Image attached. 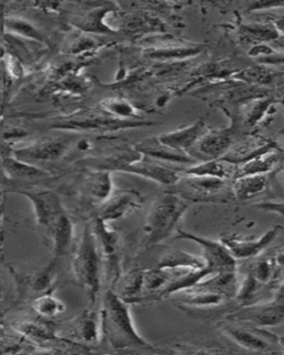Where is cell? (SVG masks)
<instances>
[{"label": "cell", "mask_w": 284, "mask_h": 355, "mask_svg": "<svg viewBox=\"0 0 284 355\" xmlns=\"http://www.w3.org/2000/svg\"><path fill=\"white\" fill-rule=\"evenodd\" d=\"M100 322L101 330L114 349L121 351L150 347L136 331L128 302L114 291L105 294Z\"/></svg>", "instance_id": "obj_1"}, {"label": "cell", "mask_w": 284, "mask_h": 355, "mask_svg": "<svg viewBox=\"0 0 284 355\" xmlns=\"http://www.w3.org/2000/svg\"><path fill=\"white\" fill-rule=\"evenodd\" d=\"M189 202L176 193H168L154 201L149 211L145 222V232L148 234L149 243L157 244L163 241L176 230L177 225L181 220Z\"/></svg>", "instance_id": "obj_2"}, {"label": "cell", "mask_w": 284, "mask_h": 355, "mask_svg": "<svg viewBox=\"0 0 284 355\" xmlns=\"http://www.w3.org/2000/svg\"><path fill=\"white\" fill-rule=\"evenodd\" d=\"M73 272L85 291L95 302L100 290V254L98 250L95 232L89 227L85 229L73 262Z\"/></svg>", "instance_id": "obj_3"}, {"label": "cell", "mask_w": 284, "mask_h": 355, "mask_svg": "<svg viewBox=\"0 0 284 355\" xmlns=\"http://www.w3.org/2000/svg\"><path fill=\"white\" fill-rule=\"evenodd\" d=\"M221 331L239 347L256 352H267L271 351L273 345L280 344V338L273 336L272 333L260 330L259 327L254 325L245 327L243 323L239 322L223 323Z\"/></svg>", "instance_id": "obj_4"}, {"label": "cell", "mask_w": 284, "mask_h": 355, "mask_svg": "<svg viewBox=\"0 0 284 355\" xmlns=\"http://www.w3.org/2000/svg\"><path fill=\"white\" fill-rule=\"evenodd\" d=\"M228 319L256 327H276L284 323V302L274 299L272 302L245 305L242 310L229 316Z\"/></svg>", "instance_id": "obj_5"}, {"label": "cell", "mask_w": 284, "mask_h": 355, "mask_svg": "<svg viewBox=\"0 0 284 355\" xmlns=\"http://www.w3.org/2000/svg\"><path fill=\"white\" fill-rule=\"evenodd\" d=\"M19 193L30 200L37 223L48 236L53 230V225H56L62 214H66L58 194L49 190L19 191Z\"/></svg>", "instance_id": "obj_6"}, {"label": "cell", "mask_w": 284, "mask_h": 355, "mask_svg": "<svg viewBox=\"0 0 284 355\" xmlns=\"http://www.w3.org/2000/svg\"><path fill=\"white\" fill-rule=\"evenodd\" d=\"M178 236L177 238L186 239L190 241L198 243L204 249V260L206 261V268L212 272L226 271V270H236V259L229 252L222 242H217L211 239L204 236H195L193 233H188L177 227Z\"/></svg>", "instance_id": "obj_7"}, {"label": "cell", "mask_w": 284, "mask_h": 355, "mask_svg": "<svg viewBox=\"0 0 284 355\" xmlns=\"http://www.w3.org/2000/svg\"><path fill=\"white\" fill-rule=\"evenodd\" d=\"M278 232V227H273L259 239H254V240L249 239L248 240V239L228 236V238L223 239L222 243L236 260L252 258L254 255L259 254L262 250H265L276 239Z\"/></svg>", "instance_id": "obj_8"}, {"label": "cell", "mask_w": 284, "mask_h": 355, "mask_svg": "<svg viewBox=\"0 0 284 355\" xmlns=\"http://www.w3.org/2000/svg\"><path fill=\"white\" fill-rule=\"evenodd\" d=\"M204 129H206V122L200 119L188 127L162 135L158 139L168 148L182 153L197 144L201 137L204 136Z\"/></svg>", "instance_id": "obj_9"}, {"label": "cell", "mask_w": 284, "mask_h": 355, "mask_svg": "<svg viewBox=\"0 0 284 355\" xmlns=\"http://www.w3.org/2000/svg\"><path fill=\"white\" fill-rule=\"evenodd\" d=\"M232 144V132L230 129H213L204 133L197 142V149L206 160L221 159Z\"/></svg>", "instance_id": "obj_10"}, {"label": "cell", "mask_w": 284, "mask_h": 355, "mask_svg": "<svg viewBox=\"0 0 284 355\" xmlns=\"http://www.w3.org/2000/svg\"><path fill=\"white\" fill-rule=\"evenodd\" d=\"M67 150V144L62 140H46L28 144L15 151L16 158L20 160L53 161L57 160Z\"/></svg>", "instance_id": "obj_11"}, {"label": "cell", "mask_w": 284, "mask_h": 355, "mask_svg": "<svg viewBox=\"0 0 284 355\" xmlns=\"http://www.w3.org/2000/svg\"><path fill=\"white\" fill-rule=\"evenodd\" d=\"M224 181L217 178L197 177V175H187L184 180H179L182 183L184 191L180 194H184L186 199L204 200L206 198L215 197V194L221 191L224 187ZM184 199V200H186Z\"/></svg>", "instance_id": "obj_12"}, {"label": "cell", "mask_w": 284, "mask_h": 355, "mask_svg": "<svg viewBox=\"0 0 284 355\" xmlns=\"http://www.w3.org/2000/svg\"><path fill=\"white\" fill-rule=\"evenodd\" d=\"M123 171L148 178L151 180L157 181L166 186H175L180 180V177L175 170L154 164V162H145L143 160L131 162Z\"/></svg>", "instance_id": "obj_13"}, {"label": "cell", "mask_w": 284, "mask_h": 355, "mask_svg": "<svg viewBox=\"0 0 284 355\" xmlns=\"http://www.w3.org/2000/svg\"><path fill=\"white\" fill-rule=\"evenodd\" d=\"M278 160V153L271 146H267L265 149L245 160L241 164H237V171L234 177L242 175H265L273 169Z\"/></svg>", "instance_id": "obj_14"}, {"label": "cell", "mask_w": 284, "mask_h": 355, "mask_svg": "<svg viewBox=\"0 0 284 355\" xmlns=\"http://www.w3.org/2000/svg\"><path fill=\"white\" fill-rule=\"evenodd\" d=\"M236 171H237V164L221 158L215 159V160H204V162L186 170L184 175L217 178L221 180H226L228 178L236 175Z\"/></svg>", "instance_id": "obj_15"}, {"label": "cell", "mask_w": 284, "mask_h": 355, "mask_svg": "<svg viewBox=\"0 0 284 355\" xmlns=\"http://www.w3.org/2000/svg\"><path fill=\"white\" fill-rule=\"evenodd\" d=\"M3 175L10 179L17 180H35L51 177V172L40 169L38 166H33L27 161L17 158H6L1 161Z\"/></svg>", "instance_id": "obj_16"}, {"label": "cell", "mask_w": 284, "mask_h": 355, "mask_svg": "<svg viewBox=\"0 0 284 355\" xmlns=\"http://www.w3.org/2000/svg\"><path fill=\"white\" fill-rule=\"evenodd\" d=\"M136 150L141 155H147L150 158L173 161V162H184V164L193 162V159L188 157L187 155L168 148L165 144H162L158 138L147 139L145 141L138 144Z\"/></svg>", "instance_id": "obj_17"}, {"label": "cell", "mask_w": 284, "mask_h": 355, "mask_svg": "<svg viewBox=\"0 0 284 355\" xmlns=\"http://www.w3.org/2000/svg\"><path fill=\"white\" fill-rule=\"evenodd\" d=\"M158 268L168 271L175 269L198 270L204 269L206 264L204 258H198L180 250H170L160 258Z\"/></svg>", "instance_id": "obj_18"}, {"label": "cell", "mask_w": 284, "mask_h": 355, "mask_svg": "<svg viewBox=\"0 0 284 355\" xmlns=\"http://www.w3.org/2000/svg\"><path fill=\"white\" fill-rule=\"evenodd\" d=\"M48 236H51L53 241L55 258H60L69 251L71 239H73V223L67 214H62L56 225H53V230Z\"/></svg>", "instance_id": "obj_19"}, {"label": "cell", "mask_w": 284, "mask_h": 355, "mask_svg": "<svg viewBox=\"0 0 284 355\" xmlns=\"http://www.w3.org/2000/svg\"><path fill=\"white\" fill-rule=\"evenodd\" d=\"M240 39L245 44H251L252 47L258 44L276 42L280 38V33L274 25H245L240 28Z\"/></svg>", "instance_id": "obj_20"}, {"label": "cell", "mask_w": 284, "mask_h": 355, "mask_svg": "<svg viewBox=\"0 0 284 355\" xmlns=\"http://www.w3.org/2000/svg\"><path fill=\"white\" fill-rule=\"evenodd\" d=\"M267 186V177L265 175H242L236 178L233 193L238 199L249 200L265 191Z\"/></svg>", "instance_id": "obj_21"}, {"label": "cell", "mask_w": 284, "mask_h": 355, "mask_svg": "<svg viewBox=\"0 0 284 355\" xmlns=\"http://www.w3.org/2000/svg\"><path fill=\"white\" fill-rule=\"evenodd\" d=\"M88 190L90 196L98 201H105L112 196V180L110 172L99 170L88 178Z\"/></svg>", "instance_id": "obj_22"}, {"label": "cell", "mask_w": 284, "mask_h": 355, "mask_svg": "<svg viewBox=\"0 0 284 355\" xmlns=\"http://www.w3.org/2000/svg\"><path fill=\"white\" fill-rule=\"evenodd\" d=\"M184 303L193 306H215L223 302L226 297L215 292L206 291L202 288H191L181 291Z\"/></svg>", "instance_id": "obj_23"}, {"label": "cell", "mask_w": 284, "mask_h": 355, "mask_svg": "<svg viewBox=\"0 0 284 355\" xmlns=\"http://www.w3.org/2000/svg\"><path fill=\"white\" fill-rule=\"evenodd\" d=\"M136 203L138 202L134 200V196L132 194L125 193L118 196L117 198L112 200V202L106 205V208L103 209L100 219L103 221L118 219L127 214L132 207H136Z\"/></svg>", "instance_id": "obj_24"}, {"label": "cell", "mask_w": 284, "mask_h": 355, "mask_svg": "<svg viewBox=\"0 0 284 355\" xmlns=\"http://www.w3.org/2000/svg\"><path fill=\"white\" fill-rule=\"evenodd\" d=\"M34 309L40 315L53 318L64 312V304L51 294H45L35 300Z\"/></svg>", "instance_id": "obj_25"}, {"label": "cell", "mask_w": 284, "mask_h": 355, "mask_svg": "<svg viewBox=\"0 0 284 355\" xmlns=\"http://www.w3.org/2000/svg\"><path fill=\"white\" fill-rule=\"evenodd\" d=\"M143 288V272H134L123 280L120 288L119 297L128 302L129 300L134 299Z\"/></svg>", "instance_id": "obj_26"}, {"label": "cell", "mask_w": 284, "mask_h": 355, "mask_svg": "<svg viewBox=\"0 0 284 355\" xmlns=\"http://www.w3.org/2000/svg\"><path fill=\"white\" fill-rule=\"evenodd\" d=\"M169 281L170 277L168 275V270L157 268L143 272V288L147 291H158L159 288H165Z\"/></svg>", "instance_id": "obj_27"}, {"label": "cell", "mask_w": 284, "mask_h": 355, "mask_svg": "<svg viewBox=\"0 0 284 355\" xmlns=\"http://www.w3.org/2000/svg\"><path fill=\"white\" fill-rule=\"evenodd\" d=\"M259 281H256L251 273L245 277V280L241 283V286L238 288L237 293H236L238 301L243 304V306L252 304V301H254L256 293H258V290H259Z\"/></svg>", "instance_id": "obj_28"}, {"label": "cell", "mask_w": 284, "mask_h": 355, "mask_svg": "<svg viewBox=\"0 0 284 355\" xmlns=\"http://www.w3.org/2000/svg\"><path fill=\"white\" fill-rule=\"evenodd\" d=\"M96 238L100 241L101 247L107 254H112L117 245V234L107 229L105 221L99 219L95 227Z\"/></svg>", "instance_id": "obj_29"}, {"label": "cell", "mask_w": 284, "mask_h": 355, "mask_svg": "<svg viewBox=\"0 0 284 355\" xmlns=\"http://www.w3.org/2000/svg\"><path fill=\"white\" fill-rule=\"evenodd\" d=\"M79 336L85 341H96L99 336V327H98L97 318L95 314H85L80 319L78 324Z\"/></svg>", "instance_id": "obj_30"}, {"label": "cell", "mask_w": 284, "mask_h": 355, "mask_svg": "<svg viewBox=\"0 0 284 355\" xmlns=\"http://www.w3.org/2000/svg\"><path fill=\"white\" fill-rule=\"evenodd\" d=\"M103 108L108 111L109 114L118 116H134L136 110L134 105L128 101L123 99H109L103 103Z\"/></svg>", "instance_id": "obj_31"}, {"label": "cell", "mask_w": 284, "mask_h": 355, "mask_svg": "<svg viewBox=\"0 0 284 355\" xmlns=\"http://www.w3.org/2000/svg\"><path fill=\"white\" fill-rule=\"evenodd\" d=\"M6 26L9 31L19 33L21 36L36 39V40H44L39 31L36 29L34 26L30 25L29 22L20 19H9L6 22Z\"/></svg>", "instance_id": "obj_32"}, {"label": "cell", "mask_w": 284, "mask_h": 355, "mask_svg": "<svg viewBox=\"0 0 284 355\" xmlns=\"http://www.w3.org/2000/svg\"><path fill=\"white\" fill-rule=\"evenodd\" d=\"M251 275H254L256 281L260 283H267L272 277V266L270 261L260 260L256 262Z\"/></svg>", "instance_id": "obj_33"}, {"label": "cell", "mask_w": 284, "mask_h": 355, "mask_svg": "<svg viewBox=\"0 0 284 355\" xmlns=\"http://www.w3.org/2000/svg\"><path fill=\"white\" fill-rule=\"evenodd\" d=\"M242 78L245 80L252 81V83H265L272 79V75H270L267 70L252 68L242 72Z\"/></svg>", "instance_id": "obj_34"}, {"label": "cell", "mask_w": 284, "mask_h": 355, "mask_svg": "<svg viewBox=\"0 0 284 355\" xmlns=\"http://www.w3.org/2000/svg\"><path fill=\"white\" fill-rule=\"evenodd\" d=\"M256 207L262 210L272 211V212L284 216V203L263 202Z\"/></svg>", "instance_id": "obj_35"}, {"label": "cell", "mask_w": 284, "mask_h": 355, "mask_svg": "<svg viewBox=\"0 0 284 355\" xmlns=\"http://www.w3.org/2000/svg\"><path fill=\"white\" fill-rule=\"evenodd\" d=\"M259 61L263 64H284V53H273L265 58H260Z\"/></svg>", "instance_id": "obj_36"}, {"label": "cell", "mask_w": 284, "mask_h": 355, "mask_svg": "<svg viewBox=\"0 0 284 355\" xmlns=\"http://www.w3.org/2000/svg\"><path fill=\"white\" fill-rule=\"evenodd\" d=\"M274 26H276V31H278V33H282L284 36V17L281 18V19H278Z\"/></svg>", "instance_id": "obj_37"}, {"label": "cell", "mask_w": 284, "mask_h": 355, "mask_svg": "<svg viewBox=\"0 0 284 355\" xmlns=\"http://www.w3.org/2000/svg\"><path fill=\"white\" fill-rule=\"evenodd\" d=\"M276 299L280 300L282 302H284V282L282 283L280 288H278V292L276 294Z\"/></svg>", "instance_id": "obj_38"}, {"label": "cell", "mask_w": 284, "mask_h": 355, "mask_svg": "<svg viewBox=\"0 0 284 355\" xmlns=\"http://www.w3.org/2000/svg\"><path fill=\"white\" fill-rule=\"evenodd\" d=\"M276 262L281 264V266H284V250L281 253H278V257H276Z\"/></svg>", "instance_id": "obj_39"}, {"label": "cell", "mask_w": 284, "mask_h": 355, "mask_svg": "<svg viewBox=\"0 0 284 355\" xmlns=\"http://www.w3.org/2000/svg\"><path fill=\"white\" fill-rule=\"evenodd\" d=\"M3 193H0V216L3 214Z\"/></svg>", "instance_id": "obj_40"}, {"label": "cell", "mask_w": 284, "mask_h": 355, "mask_svg": "<svg viewBox=\"0 0 284 355\" xmlns=\"http://www.w3.org/2000/svg\"><path fill=\"white\" fill-rule=\"evenodd\" d=\"M3 327H0V338H3Z\"/></svg>", "instance_id": "obj_41"}]
</instances>
